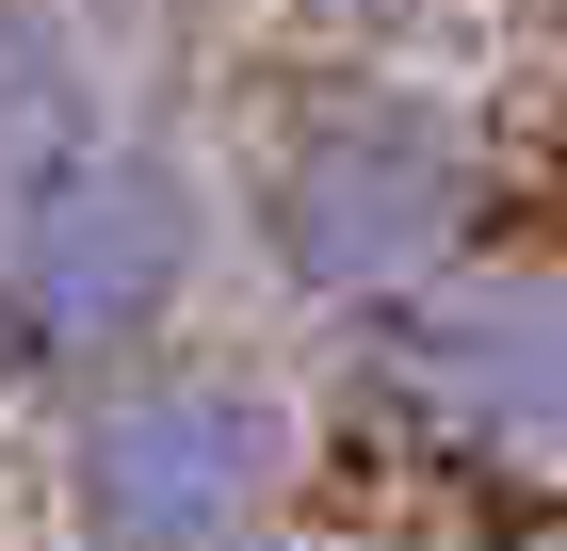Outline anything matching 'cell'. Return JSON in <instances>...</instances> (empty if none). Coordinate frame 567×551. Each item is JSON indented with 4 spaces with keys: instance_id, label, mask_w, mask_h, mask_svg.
<instances>
[{
    "instance_id": "cell-4",
    "label": "cell",
    "mask_w": 567,
    "mask_h": 551,
    "mask_svg": "<svg viewBox=\"0 0 567 551\" xmlns=\"http://www.w3.org/2000/svg\"><path fill=\"white\" fill-rule=\"evenodd\" d=\"M405 374L437 406H486V422H567V293H486V308H437L405 340Z\"/></svg>"
},
{
    "instance_id": "cell-3",
    "label": "cell",
    "mask_w": 567,
    "mask_h": 551,
    "mask_svg": "<svg viewBox=\"0 0 567 551\" xmlns=\"http://www.w3.org/2000/svg\"><path fill=\"white\" fill-rule=\"evenodd\" d=\"M437 212H454V146L405 130V114H341L292 163V195H276V227H292V259L324 293H390L405 259L437 244Z\"/></svg>"
},
{
    "instance_id": "cell-1",
    "label": "cell",
    "mask_w": 567,
    "mask_h": 551,
    "mask_svg": "<svg viewBox=\"0 0 567 551\" xmlns=\"http://www.w3.org/2000/svg\"><path fill=\"white\" fill-rule=\"evenodd\" d=\"M195 276V195H178L146 146H65V163L0 212V325L33 374H97V357H146V325Z\"/></svg>"
},
{
    "instance_id": "cell-5",
    "label": "cell",
    "mask_w": 567,
    "mask_h": 551,
    "mask_svg": "<svg viewBox=\"0 0 567 551\" xmlns=\"http://www.w3.org/2000/svg\"><path fill=\"white\" fill-rule=\"evenodd\" d=\"M65 146H82V130H65V49H49V17H0V212H17Z\"/></svg>"
},
{
    "instance_id": "cell-2",
    "label": "cell",
    "mask_w": 567,
    "mask_h": 551,
    "mask_svg": "<svg viewBox=\"0 0 567 551\" xmlns=\"http://www.w3.org/2000/svg\"><path fill=\"white\" fill-rule=\"evenodd\" d=\"M276 487V406L227 374H131L82 422V519L97 551H227Z\"/></svg>"
}]
</instances>
